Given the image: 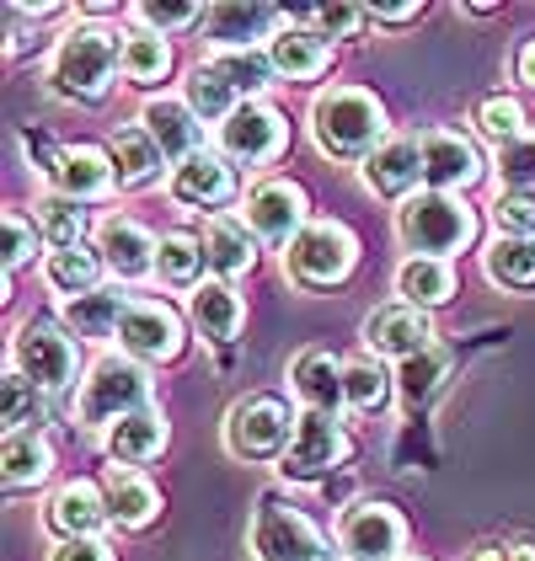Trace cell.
<instances>
[{
    "mask_svg": "<svg viewBox=\"0 0 535 561\" xmlns=\"http://www.w3.org/2000/svg\"><path fill=\"white\" fill-rule=\"evenodd\" d=\"M482 172H488L482 167V150L466 134H455V129L423 134V182L434 193H466Z\"/></svg>",
    "mask_w": 535,
    "mask_h": 561,
    "instance_id": "15",
    "label": "cell"
},
{
    "mask_svg": "<svg viewBox=\"0 0 535 561\" xmlns=\"http://www.w3.org/2000/svg\"><path fill=\"white\" fill-rule=\"evenodd\" d=\"M514 81L535 91V38H525V44H520V54H514Z\"/></svg>",
    "mask_w": 535,
    "mask_h": 561,
    "instance_id": "51",
    "label": "cell"
},
{
    "mask_svg": "<svg viewBox=\"0 0 535 561\" xmlns=\"http://www.w3.org/2000/svg\"><path fill=\"white\" fill-rule=\"evenodd\" d=\"M311 139L332 161H369L386 145V107L358 87H332L311 102Z\"/></svg>",
    "mask_w": 535,
    "mask_h": 561,
    "instance_id": "2",
    "label": "cell"
},
{
    "mask_svg": "<svg viewBox=\"0 0 535 561\" xmlns=\"http://www.w3.org/2000/svg\"><path fill=\"white\" fill-rule=\"evenodd\" d=\"M247 546H252L258 561H332L338 557L332 540L295 503H284V497H263L258 503L252 529H247Z\"/></svg>",
    "mask_w": 535,
    "mask_h": 561,
    "instance_id": "7",
    "label": "cell"
},
{
    "mask_svg": "<svg viewBox=\"0 0 535 561\" xmlns=\"http://www.w3.org/2000/svg\"><path fill=\"white\" fill-rule=\"evenodd\" d=\"M358 176H364V187H369L375 198L407 204V198L418 193V182H423V139H386V145L358 167Z\"/></svg>",
    "mask_w": 535,
    "mask_h": 561,
    "instance_id": "17",
    "label": "cell"
},
{
    "mask_svg": "<svg viewBox=\"0 0 535 561\" xmlns=\"http://www.w3.org/2000/svg\"><path fill=\"white\" fill-rule=\"evenodd\" d=\"M401 561H423V557H401Z\"/></svg>",
    "mask_w": 535,
    "mask_h": 561,
    "instance_id": "54",
    "label": "cell"
},
{
    "mask_svg": "<svg viewBox=\"0 0 535 561\" xmlns=\"http://www.w3.org/2000/svg\"><path fill=\"white\" fill-rule=\"evenodd\" d=\"M492 172H498V187L503 193H535V134L503 145L492 156Z\"/></svg>",
    "mask_w": 535,
    "mask_h": 561,
    "instance_id": "43",
    "label": "cell"
},
{
    "mask_svg": "<svg viewBox=\"0 0 535 561\" xmlns=\"http://www.w3.org/2000/svg\"><path fill=\"white\" fill-rule=\"evenodd\" d=\"M492 219L498 236H535V193H498Z\"/></svg>",
    "mask_w": 535,
    "mask_h": 561,
    "instance_id": "47",
    "label": "cell"
},
{
    "mask_svg": "<svg viewBox=\"0 0 535 561\" xmlns=\"http://www.w3.org/2000/svg\"><path fill=\"white\" fill-rule=\"evenodd\" d=\"M349 449H354V444H349V428H343L338 417L300 412V417H295V444H289V455L278 460V476L295 481V486L321 481V476H332L349 460Z\"/></svg>",
    "mask_w": 535,
    "mask_h": 561,
    "instance_id": "10",
    "label": "cell"
},
{
    "mask_svg": "<svg viewBox=\"0 0 535 561\" xmlns=\"http://www.w3.org/2000/svg\"><path fill=\"white\" fill-rule=\"evenodd\" d=\"M204 241L198 236H187V230H167L161 236V247H156V278L161 284H172V289H198L204 284Z\"/></svg>",
    "mask_w": 535,
    "mask_h": 561,
    "instance_id": "34",
    "label": "cell"
},
{
    "mask_svg": "<svg viewBox=\"0 0 535 561\" xmlns=\"http://www.w3.org/2000/svg\"><path fill=\"white\" fill-rule=\"evenodd\" d=\"M139 129L156 139V150L182 167L187 156H198V139H204V124H198V113L182 102V96H150L145 107H139Z\"/></svg>",
    "mask_w": 535,
    "mask_h": 561,
    "instance_id": "16",
    "label": "cell"
},
{
    "mask_svg": "<svg viewBox=\"0 0 535 561\" xmlns=\"http://www.w3.org/2000/svg\"><path fill=\"white\" fill-rule=\"evenodd\" d=\"M182 102L198 113V124H225V118L241 107V96L225 87L209 65H193V76H187V87H182Z\"/></svg>",
    "mask_w": 535,
    "mask_h": 561,
    "instance_id": "38",
    "label": "cell"
},
{
    "mask_svg": "<svg viewBox=\"0 0 535 561\" xmlns=\"http://www.w3.org/2000/svg\"><path fill=\"white\" fill-rule=\"evenodd\" d=\"M364 16H369L364 5H321V11H316V27H321L327 38H332V33L343 38V33H354V27L364 22Z\"/></svg>",
    "mask_w": 535,
    "mask_h": 561,
    "instance_id": "49",
    "label": "cell"
},
{
    "mask_svg": "<svg viewBox=\"0 0 535 561\" xmlns=\"http://www.w3.org/2000/svg\"><path fill=\"white\" fill-rule=\"evenodd\" d=\"M198 241H204L209 273H215L220 284H230V278H241V273H252V267H258V236H252V225H247V219L209 215L204 219V230H198Z\"/></svg>",
    "mask_w": 535,
    "mask_h": 561,
    "instance_id": "21",
    "label": "cell"
},
{
    "mask_svg": "<svg viewBox=\"0 0 535 561\" xmlns=\"http://www.w3.org/2000/svg\"><path fill=\"white\" fill-rule=\"evenodd\" d=\"M477 129L488 134V139L498 145V150L531 134V129H525V107H520L514 96H488V102L477 107Z\"/></svg>",
    "mask_w": 535,
    "mask_h": 561,
    "instance_id": "44",
    "label": "cell"
},
{
    "mask_svg": "<svg viewBox=\"0 0 535 561\" xmlns=\"http://www.w3.org/2000/svg\"><path fill=\"white\" fill-rule=\"evenodd\" d=\"M139 407H150V375H145V364H134L129 353H107V358L91 364V375L81 380L76 423L91 433H107L118 417H129Z\"/></svg>",
    "mask_w": 535,
    "mask_h": 561,
    "instance_id": "4",
    "label": "cell"
},
{
    "mask_svg": "<svg viewBox=\"0 0 535 561\" xmlns=\"http://www.w3.org/2000/svg\"><path fill=\"white\" fill-rule=\"evenodd\" d=\"M449 369V353L445 347H423V353H412V358H401L397 364V396L407 412H418L434 390H440V380H445Z\"/></svg>",
    "mask_w": 535,
    "mask_h": 561,
    "instance_id": "37",
    "label": "cell"
},
{
    "mask_svg": "<svg viewBox=\"0 0 535 561\" xmlns=\"http://www.w3.org/2000/svg\"><path fill=\"white\" fill-rule=\"evenodd\" d=\"M289 386L300 396V407L306 412H327V417H338L343 407H349V396H343V364L332 358V353H300L295 358V369H289Z\"/></svg>",
    "mask_w": 535,
    "mask_h": 561,
    "instance_id": "25",
    "label": "cell"
},
{
    "mask_svg": "<svg viewBox=\"0 0 535 561\" xmlns=\"http://www.w3.org/2000/svg\"><path fill=\"white\" fill-rule=\"evenodd\" d=\"M482 273L498 289H535V236H498L482 252Z\"/></svg>",
    "mask_w": 535,
    "mask_h": 561,
    "instance_id": "33",
    "label": "cell"
},
{
    "mask_svg": "<svg viewBox=\"0 0 535 561\" xmlns=\"http://www.w3.org/2000/svg\"><path fill=\"white\" fill-rule=\"evenodd\" d=\"M102 273H107V262H102L96 247H70V252H48L44 257V284L65 300H81L91 289H102Z\"/></svg>",
    "mask_w": 535,
    "mask_h": 561,
    "instance_id": "30",
    "label": "cell"
},
{
    "mask_svg": "<svg viewBox=\"0 0 535 561\" xmlns=\"http://www.w3.org/2000/svg\"><path fill=\"white\" fill-rule=\"evenodd\" d=\"M38 230H44V241L54 252L87 247V241H81V236H87V209H81L76 198H65V193H48V198H38Z\"/></svg>",
    "mask_w": 535,
    "mask_h": 561,
    "instance_id": "39",
    "label": "cell"
},
{
    "mask_svg": "<svg viewBox=\"0 0 535 561\" xmlns=\"http://www.w3.org/2000/svg\"><path fill=\"white\" fill-rule=\"evenodd\" d=\"M124 70V44H118V27H102V22H76L48 59V87L65 102H96L107 96L113 76Z\"/></svg>",
    "mask_w": 535,
    "mask_h": 561,
    "instance_id": "1",
    "label": "cell"
},
{
    "mask_svg": "<svg viewBox=\"0 0 535 561\" xmlns=\"http://www.w3.org/2000/svg\"><path fill=\"white\" fill-rule=\"evenodd\" d=\"M397 295L418 310H434L455 295V267L445 257H407L397 267Z\"/></svg>",
    "mask_w": 535,
    "mask_h": 561,
    "instance_id": "32",
    "label": "cell"
},
{
    "mask_svg": "<svg viewBox=\"0 0 535 561\" xmlns=\"http://www.w3.org/2000/svg\"><path fill=\"white\" fill-rule=\"evenodd\" d=\"M102 492H107V508H113L118 529H145V524H156V514H161L156 481L145 471H134V466H113L107 481H102Z\"/></svg>",
    "mask_w": 535,
    "mask_h": 561,
    "instance_id": "28",
    "label": "cell"
},
{
    "mask_svg": "<svg viewBox=\"0 0 535 561\" xmlns=\"http://www.w3.org/2000/svg\"><path fill=\"white\" fill-rule=\"evenodd\" d=\"M156 247L161 241L129 215H107L96 225V252H102L113 278H145V273H156Z\"/></svg>",
    "mask_w": 535,
    "mask_h": 561,
    "instance_id": "18",
    "label": "cell"
},
{
    "mask_svg": "<svg viewBox=\"0 0 535 561\" xmlns=\"http://www.w3.org/2000/svg\"><path fill=\"white\" fill-rule=\"evenodd\" d=\"M107 518H113V508H107V492L96 481H65L44 508V524L59 540H91Z\"/></svg>",
    "mask_w": 535,
    "mask_h": 561,
    "instance_id": "19",
    "label": "cell"
},
{
    "mask_svg": "<svg viewBox=\"0 0 535 561\" xmlns=\"http://www.w3.org/2000/svg\"><path fill=\"white\" fill-rule=\"evenodd\" d=\"M38 423H48V390L5 369V433H38Z\"/></svg>",
    "mask_w": 535,
    "mask_h": 561,
    "instance_id": "42",
    "label": "cell"
},
{
    "mask_svg": "<svg viewBox=\"0 0 535 561\" xmlns=\"http://www.w3.org/2000/svg\"><path fill=\"white\" fill-rule=\"evenodd\" d=\"M241 219L252 225V236L268 247H289L311 219H306V193L295 182H258L241 198Z\"/></svg>",
    "mask_w": 535,
    "mask_h": 561,
    "instance_id": "13",
    "label": "cell"
},
{
    "mask_svg": "<svg viewBox=\"0 0 535 561\" xmlns=\"http://www.w3.org/2000/svg\"><path fill=\"white\" fill-rule=\"evenodd\" d=\"M358 262V241L349 225L338 219H311L289 247H284V273L300 284V289H332L354 273Z\"/></svg>",
    "mask_w": 535,
    "mask_h": 561,
    "instance_id": "6",
    "label": "cell"
},
{
    "mask_svg": "<svg viewBox=\"0 0 535 561\" xmlns=\"http://www.w3.org/2000/svg\"><path fill=\"white\" fill-rule=\"evenodd\" d=\"M167 193H172L178 204H187V209H215V204H225V198L236 193L230 161L215 156V150H198V156H187L182 167H172Z\"/></svg>",
    "mask_w": 535,
    "mask_h": 561,
    "instance_id": "22",
    "label": "cell"
},
{
    "mask_svg": "<svg viewBox=\"0 0 535 561\" xmlns=\"http://www.w3.org/2000/svg\"><path fill=\"white\" fill-rule=\"evenodd\" d=\"M38 247H44V230L22 215V209H5V278H11L22 262H33Z\"/></svg>",
    "mask_w": 535,
    "mask_h": 561,
    "instance_id": "46",
    "label": "cell"
},
{
    "mask_svg": "<svg viewBox=\"0 0 535 561\" xmlns=\"http://www.w3.org/2000/svg\"><path fill=\"white\" fill-rule=\"evenodd\" d=\"M268 59L284 81H316L327 65H332V38L321 27H284L273 44H268Z\"/></svg>",
    "mask_w": 535,
    "mask_h": 561,
    "instance_id": "27",
    "label": "cell"
},
{
    "mask_svg": "<svg viewBox=\"0 0 535 561\" xmlns=\"http://www.w3.org/2000/svg\"><path fill=\"white\" fill-rule=\"evenodd\" d=\"M423 16V5L412 0V5H369V22H386V27H397V22H418Z\"/></svg>",
    "mask_w": 535,
    "mask_h": 561,
    "instance_id": "50",
    "label": "cell"
},
{
    "mask_svg": "<svg viewBox=\"0 0 535 561\" xmlns=\"http://www.w3.org/2000/svg\"><path fill=\"white\" fill-rule=\"evenodd\" d=\"M187 321H193V332L204 337V343H236V332H241V321H247V305L241 295L220 284V278H204L193 295H187Z\"/></svg>",
    "mask_w": 535,
    "mask_h": 561,
    "instance_id": "24",
    "label": "cell"
},
{
    "mask_svg": "<svg viewBox=\"0 0 535 561\" xmlns=\"http://www.w3.org/2000/svg\"><path fill=\"white\" fill-rule=\"evenodd\" d=\"M54 193H65V198H76V204H91V198H102L118 176H113V150H96V145H65L59 150V161H54Z\"/></svg>",
    "mask_w": 535,
    "mask_h": 561,
    "instance_id": "23",
    "label": "cell"
},
{
    "mask_svg": "<svg viewBox=\"0 0 535 561\" xmlns=\"http://www.w3.org/2000/svg\"><path fill=\"white\" fill-rule=\"evenodd\" d=\"M471 561H503V546H488V551H477Z\"/></svg>",
    "mask_w": 535,
    "mask_h": 561,
    "instance_id": "53",
    "label": "cell"
},
{
    "mask_svg": "<svg viewBox=\"0 0 535 561\" xmlns=\"http://www.w3.org/2000/svg\"><path fill=\"white\" fill-rule=\"evenodd\" d=\"M167 438H172L167 412H161V407H139V412L118 417L113 428L102 433V449H107L113 466H134V471H139L145 460H156V455L167 449Z\"/></svg>",
    "mask_w": 535,
    "mask_h": 561,
    "instance_id": "20",
    "label": "cell"
},
{
    "mask_svg": "<svg viewBox=\"0 0 535 561\" xmlns=\"http://www.w3.org/2000/svg\"><path fill=\"white\" fill-rule=\"evenodd\" d=\"M284 145H289V118L263 96L241 102L220 124V156L236 167H268V161L284 156Z\"/></svg>",
    "mask_w": 535,
    "mask_h": 561,
    "instance_id": "9",
    "label": "cell"
},
{
    "mask_svg": "<svg viewBox=\"0 0 535 561\" xmlns=\"http://www.w3.org/2000/svg\"><path fill=\"white\" fill-rule=\"evenodd\" d=\"M503 561H535L531 546H503Z\"/></svg>",
    "mask_w": 535,
    "mask_h": 561,
    "instance_id": "52",
    "label": "cell"
},
{
    "mask_svg": "<svg viewBox=\"0 0 535 561\" xmlns=\"http://www.w3.org/2000/svg\"><path fill=\"white\" fill-rule=\"evenodd\" d=\"M48 561H113V546L102 540V535H91V540H59Z\"/></svg>",
    "mask_w": 535,
    "mask_h": 561,
    "instance_id": "48",
    "label": "cell"
},
{
    "mask_svg": "<svg viewBox=\"0 0 535 561\" xmlns=\"http://www.w3.org/2000/svg\"><path fill=\"white\" fill-rule=\"evenodd\" d=\"M118 353H129L134 364H172L182 353L178 310L161 300H134L124 327H118Z\"/></svg>",
    "mask_w": 535,
    "mask_h": 561,
    "instance_id": "12",
    "label": "cell"
},
{
    "mask_svg": "<svg viewBox=\"0 0 535 561\" xmlns=\"http://www.w3.org/2000/svg\"><path fill=\"white\" fill-rule=\"evenodd\" d=\"M11 369L54 396V390H70L81 380V347L48 321H22L11 337Z\"/></svg>",
    "mask_w": 535,
    "mask_h": 561,
    "instance_id": "8",
    "label": "cell"
},
{
    "mask_svg": "<svg viewBox=\"0 0 535 561\" xmlns=\"http://www.w3.org/2000/svg\"><path fill=\"white\" fill-rule=\"evenodd\" d=\"M161 167H172V161L156 150V139L139 129V124L118 134V145H113V176H118V187H150L161 176Z\"/></svg>",
    "mask_w": 535,
    "mask_h": 561,
    "instance_id": "36",
    "label": "cell"
},
{
    "mask_svg": "<svg viewBox=\"0 0 535 561\" xmlns=\"http://www.w3.org/2000/svg\"><path fill=\"white\" fill-rule=\"evenodd\" d=\"M172 70V44L156 33H124V81L134 87H156Z\"/></svg>",
    "mask_w": 535,
    "mask_h": 561,
    "instance_id": "40",
    "label": "cell"
},
{
    "mask_svg": "<svg viewBox=\"0 0 535 561\" xmlns=\"http://www.w3.org/2000/svg\"><path fill=\"white\" fill-rule=\"evenodd\" d=\"M129 305L134 300L118 295V284H102V289H91V295H81V300H59V316H65V327H70L76 337L107 343V337H118Z\"/></svg>",
    "mask_w": 535,
    "mask_h": 561,
    "instance_id": "29",
    "label": "cell"
},
{
    "mask_svg": "<svg viewBox=\"0 0 535 561\" xmlns=\"http://www.w3.org/2000/svg\"><path fill=\"white\" fill-rule=\"evenodd\" d=\"M5 486L11 492H27V486H44L54 471V449H48L44 433H5Z\"/></svg>",
    "mask_w": 535,
    "mask_h": 561,
    "instance_id": "35",
    "label": "cell"
},
{
    "mask_svg": "<svg viewBox=\"0 0 535 561\" xmlns=\"http://www.w3.org/2000/svg\"><path fill=\"white\" fill-rule=\"evenodd\" d=\"M364 343L369 353H380V358H412V353H423V347H434V327H429V310H418V305L407 300H391V305H375L369 316H364Z\"/></svg>",
    "mask_w": 535,
    "mask_h": 561,
    "instance_id": "14",
    "label": "cell"
},
{
    "mask_svg": "<svg viewBox=\"0 0 535 561\" xmlns=\"http://www.w3.org/2000/svg\"><path fill=\"white\" fill-rule=\"evenodd\" d=\"M204 65H209L225 87L241 96V102H258V96L273 87V76H278L263 48H220V54H215V59H204Z\"/></svg>",
    "mask_w": 535,
    "mask_h": 561,
    "instance_id": "31",
    "label": "cell"
},
{
    "mask_svg": "<svg viewBox=\"0 0 535 561\" xmlns=\"http://www.w3.org/2000/svg\"><path fill=\"white\" fill-rule=\"evenodd\" d=\"M209 38L215 48H258V38H278L289 22L273 11V5H209Z\"/></svg>",
    "mask_w": 535,
    "mask_h": 561,
    "instance_id": "26",
    "label": "cell"
},
{
    "mask_svg": "<svg viewBox=\"0 0 535 561\" xmlns=\"http://www.w3.org/2000/svg\"><path fill=\"white\" fill-rule=\"evenodd\" d=\"M397 236L412 257H455L477 241V209L460 193H412L397 209Z\"/></svg>",
    "mask_w": 535,
    "mask_h": 561,
    "instance_id": "3",
    "label": "cell"
},
{
    "mask_svg": "<svg viewBox=\"0 0 535 561\" xmlns=\"http://www.w3.org/2000/svg\"><path fill=\"white\" fill-rule=\"evenodd\" d=\"M407 524L391 503H354L338 518V551L349 561H401Z\"/></svg>",
    "mask_w": 535,
    "mask_h": 561,
    "instance_id": "11",
    "label": "cell"
},
{
    "mask_svg": "<svg viewBox=\"0 0 535 561\" xmlns=\"http://www.w3.org/2000/svg\"><path fill=\"white\" fill-rule=\"evenodd\" d=\"M397 390V375H386L375 358H354L343 364V396H349V412H380Z\"/></svg>",
    "mask_w": 535,
    "mask_h": 561,
    "instance_id": "41",
    "label": "cell"
},
{
    "mask_svg": "<svg viewBox=\"0 0 535 561\" xmlns=\"http://www.w3.org/2000/svg\"><path fill=\"white\" fill-rule=\"evenodd\" d=\"M134 22L145 27V33H156V38H167V33H182V27H193V22H204L209 11L204 5H156V0H139L129 11Z\"/></svg>",
    "mask_w": 535,
    "mask_h": 561,
    "instance_id": "45",
    "label": "cell"
},
{
    "mask_svg": "<svg viewBox=\"0 0 535 561\" xmlns=\"http://www.w3.org/2000/svg\"><path fill=\"white\" fill-rule=\"evenodd\" d=\"M295 417L278 396H247L225 412V449L247 466H268V460H284L289 444H295Z\"/></svg>",
    "mask_w": 535,
    "mask_h": 561,
    "instance_id": "5",
    "label": "cell"
}]
</instances>
